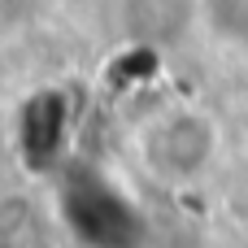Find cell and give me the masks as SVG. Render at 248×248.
<instances>
[{
    "instance_id": "cell-1",
    "label": "cell",
    "mask_w": 248,
    "mask_h": 248,
    "mask_svg": "<svg viewBox=\"0 0 248 248\" xmlns=\"http://www.w3.org/2000/svg\"><path fill=\"white\" fill-rule=\"evenodd\" d=\"M140 153L157 179H196L218 153V126L201 109H174L144 131Z\"/></svg>"
}]
</instances>
